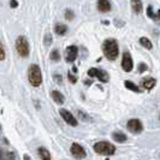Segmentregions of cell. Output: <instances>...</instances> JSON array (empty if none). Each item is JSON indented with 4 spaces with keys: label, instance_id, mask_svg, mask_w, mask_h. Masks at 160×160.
<instances>
[{
    "label": "cell",
    "instance_id": "20",
    "mask_svg": "<svg viewBox=\"0 0 160 160\" xmlns=\"http://www.w3.org/2000/svg\"><path fill=\"white\" fill-rule=\"evenodd\" d=\"M138 42H140V45L144 47L146 49H152L153 48V43L152 41L149 40L148 38H146V36H142V38H140L138 39Z\"/></svg>",
    "mask_w": 160,
    "mask_h": 160
},
{
    "label": "cell",
    "instance_id": "19",
    "mask_svg": "<svg viewBox=\"0 0 160 160\" xmlns=\"http://www.w3.org/2000/svg\"><path fill=\"white\" fill-rule=\"evenodd\" d=\"M38 154H39V157H40L42 160H49L52 159V155H51V153L48 151L46 147H43V146H41L38 148Z\"/></svg>",
    "mask_w": 160,
    "mask_h": 160
},
{
    "label": "cell",
    "instance_id": "16",
    "mask_svg": "<svg viewBox=\"0 0 160 160\" xmlns=\"http://www.w3.org/2000/svg\"><path fill=\"white\" fill-rule=\"evenodd\" d=\"M51 98L57 105H64L65 96L59 92V90H52L51 92Z\"/></svg>",
    "mask_w": 160,
    "mask_h": 160
},
{
    "label": "cell",
    "instance_id": "1",
    "mask_svg": "<svg viewBox=\"0 0 160 160\" xmlns=\"http://www.w3.org/2000/svg\"><path fill=\"white\" fill-rule=\"evenodd\" d=\"M101 49L104 57L110 62H116L119 57V43L116 39H106L102 42Z\"/></svg>",
    "mask_w": 160,
    "mask_h": 160
},
{
    "label": "cell",
    "instance_id": "3",
    "mask_svg": "<svg viewBox=\"0 0 160 160\" xmlns=\"http://www.w3.org/2000/svg\"><path fill=\"white\" fill-rule=\"evenodd\" d=\"M93 151L96 154L104 155V157H112L113 154H116V146L108 141H99L93 144Z\"/></svg>",
    "mask_w": 160,
    "mask_h": 160
},
{
    "label": "cell",
    "instance_id": "25",
    "mask_svg": "<svg viewBox=\"0 0 160 160\" xmlns=\"http://www.w3.org/2000/svg\"><path fill=\"white\" fill-rule=\"evenodd\" d=\"M147 70H148V66H147L146 63H140L138 66H137V71L140 72V73H143V72H146Z\"/></svg>",
    "mask_w": 160,
    "mask_h": 160
},
{
    "label": "cell",
    "instance_id": "6",
    "mask_svg": "<svg viewBox=\"0 0 160 160\" xmlns=\"http://www.w3.org/2000/svg\"><path fill=\"white\" fill-rule=\"evenodd\" d=\"M88 76L90 78H96L101 83H107L110 80L108 73L104 70H101V69H98V68H90L88 70Z\"/></svg>",
    "mask_w": 160,
    "mask_h": 160
},
{
    "label": "cell",
    "instance_id": "29",
    "mask_svg": "<svg viewBox=\"0 0 160 160\" xmlns=\"http://www.w3.org/2000/svg\"><path fill=\"white\" fill-rule=\"evenodd\" d=\"M10 8H17L18 6H19V2L17 1V0H10Z\"/></svg>",
    "mask_w": 160,
    "mask_h": 160
},
{
    "label": "cell",
    "instance_id": "7",
    "mask_svg": "<svg viewBox=\"0 0 160 160\" xmlns=\"http://www.w3.org/2000/svg\"><path fill=\"white\" fill-rule=\"evenodd\" d=\"M70 153L75 159H86L87 158V152L82 144L73 142L70 146Z\"/></svg>",
    "mask_w": 160,
    "mask_h": 160
},
{
    "label": "cell",
    "instance_id": "31",
    "mask_svg": "<svg viewBox=\"0 0 160 160\" xmlns=\"http://www.w3.org/2000/svg\"><path fill=\"white\" fill-rule=\"evenodd\" d=\"M72 72H75V73H78V69H77L76 66H73V68H72Z\"/></svg>",
    "mask_w": 160,
    "mask_h": 160
},
{
    "label": "cell",
    "instance_id": "10",
    "mask_svg": "<svg viewBox=\"0 0 160 160\" xmlns=\"http://www.w3.org/2000/svg\"><path fill=\"white\" fill-rule=\"evenodd\" d=\"M78 57V47L76 45H70L65 48V60L66 63H75V60Z\"/></svg>",
    "mask_w": 160,
    "mask_h": 160
},
{
    "label": "cell",
    "instance_id": "17",
    "mask_svg": "<svg viewBox=\"0 0 160 160\" xmlns=\"http://www.w3.org/2000/svg\"><path fill=\"white\" fill-rule=\"evenodd\" d=\"M141 84H142V88L146 90H152L157 86V80L153 77H147L141 82Z\"/></svg>",
    "mask_w": 160,
    "mask_h": 160
},
{
    "label": "cell",
    "instance_id": "23",
    "mask_svg": "<svg viewBox=\"0 0 160 160\" xmlns=\"http://www.w3.org/2000/svg\"><path fill=\"white\" fill-rule=\"evenodd\" d=\"M52 42H53V36H52V34H46L45 35V39H43V45L48 47V46H51L52 45Z\"/></svg>",
    "mask_w": 160,
    "mask_h": 160
},
{
    "label": "cell",
    "instance_id": "28",
    "mask_svg": "<svg viewBox=\"0 0 160 160\" xmlns=\"http://www.w3.org/2000/svg\"><path fill=\"white\" fill-rule=\"evenodd\" d=\"M77 113H78V116H80V117H81V118H82L83 120H90V122L93 120L92 118H90V117H89L88 114H84V112H82V111H78Z\"/></svg>",
    "mask_w": 160,
    "mask_h": 160
},
{
    "label": "cell",
    "instance_id": "9",
    "mask_svg": "<svg viewBox=\"0 0 160 160\" xmlns=\"http://www.w3.org/2000/svg\"><path fill=\"white\" fill-rule=\"evenodd\" d=\"M59 114H60L62 119L64 120L68 125L73 127V128L78 125V120L75 118V116H73L70 111H68V110H65V108H60V110H59Z\"/></svg>",
    "mask_w": 160,
    "mask_h": 160
},
{
    "label": "cell",
    "instance_id": "13",
    "mask_svg": "<svg viewBox=\"0 0 160 160\" xmlns=\"http://www.w3.org/2000/svg\"><path fill=\"white\" fill-rule=\"evenodd\" d=\"M53 32H54L57 36H64L65 34L69 32V28L64 23H57L54 25V28H53Z\"/></svg>",
    "mask_w": 160,
    "mask_h": 160
},
{
    "label": "cell",
    "instance_id": "24",
    "mask_svg": "<svg viewBox=\"0 0 160 160\" xmlns=\"http://www.w3.org/2000/svg\"><path fill=\"white\" fill-rule=\"evenodd\" d=\"M68 80L70 81L72 84L77 83V81H78V78H77V73H75V72H72V71H69L68 72Z\"/></svg>",
    "mask_w": 160,
    "mask_h": 160
},
{
    "label": "cell",
    "instance_id": "18",
    "mask_svg": "<svg viewBox=\"0 0 160 160\" xmlns=\"http://www.w3.org/2000/svg\"><path fill=\"white\" fill-rule=\"evenodd\" d=\"M124 87L128 89V90H130V92H132V93H136V94H140L141 92H142V89L140 88L137 84H135L132 81H124Z\"/></svg>",
    "mask_w": 160,
    "mask_h": 160
},
{
    "label": "cell",
    "instance_id": "15",
    "mask_svg": "<svg viewBox=\"0 0 160 160\" xmlns=\"http://www.w3.org/2000/svg\"><path fill=\"white\" fill-rule=\"evenodd\" d=\"M111 136H112L113 141L117 143H125L128 141V136L122 131H113Z\"/></svg>",
    "mask_w": 160,
    "mask_h": 160
},
{
    "label": "cell",
    "instance_id": "8",
    "mask_svg": "<svg viewBox=\"0 0 160 160\" xmlns=\"http://www.w3.org/2000/svg\"><path fill=\"white\" fill-rule=\"evenodd\" d=\"M122 69L125 72H131L134 70V60L130 52H124L122 56Z\"/></svg>",
    "mask_w": 160,
    "mask_h": 160
},
{
    "label": "cell",
    "instance_id": "30",
    "mask_svg": "<svg viewBox=\"0 0 160 160\" xmlns=\"http://www.w3.org/2000/svg\"><path fill=\"white\" fill-rule=\"evenodd\" d=\"M23 159H25V160H30V159H32V157H30V155H28V154H25V155L23 157Z\"/></svg>",
    "mask_w": 160,
    "mask_h": 160
},
{
    "label": "cell",
    "instance_id": "11",
    "mask_svg": "<svg viewBox=\"0 0 160 160\" xmlns=\"http://www.w3.org/2000/svg\"><path fill=\"white\" fill-rule=\"evenodd\" d=\"M96 8H98V11L101 13H108L112 10V4L110 0H98Z\"/></svg>",
    "mask_w": 160,
    "mask_h": 160
},
{
    "label": "cell",
    "instance_id": "14",
    "mask_svg": "<svg viewBox=\"0 0 160 160\" xmlns=\"http://www.w3.org/2000/svg\"><path fill=\"white\" fill-rule=\"evenodd\" d=\"M146 15L149 17L152 21H155V22H159L160 21V8L158 11H153V6L152 5H148L147 8H146Z\"/></svg>",
    "mask_w": 160,
    "mask_h": 160
},
{
    "label": "cell",
    "instance_id": "5",
    "mask_svg": "<svg viewBox=\"0 0 160 160\" xmlns=\"http://www.w3.org/2000/svg\"><path fill=\"white\" fill-rule=\"evenodd\" d=\"M127 129H128L129 132L134 134V135H140L142 131H143V123L142 120L138 119V118H131L127 122Z\"/></svg>",
    "mask_w": 160,
    "mask_h": 160
},
{
    "label": "cell",
    "instance_id": "34",
    "mask_svg": "<svg viewBox=\"0 0 160 160\" xmlns=\"http://www.w3.org/2000/svg\"><path fill=\"white\" fill-rule=\"evenodd\" d=\"M159 120H160V114H159Z\"/></svg>",
    "mask_w": 160,
    "mask_h": 160
},
{
    "label": "cell",
    "instance_id": "26",
    "mask_svg": "<svg viewBox=\"0 0 160 160\" xmlns=\"http://www.w3.org/2000/svg\"><path fill=\"white\" fill-rule=\"evenodd\" d=\"M53 81L58 84H63V77L60 73H53Z\"/></svg>",
    "mask_w": 160,
    "mask_h": 160
},
{
    "label": "cell",
    "instance_id": "12",
    "mask_svg": "<svg viewBox=\"0 0 160 160\" xmlns=\"http://www.w3.org/2000/svg\"><path fill=\"white\" fill-rule=\"evenodd\" d=\"M130 5H131V10L135 15H140V13L143 12L142 0H130Z\"/></svg>",
    "mask_w": 160,
    "mask_h": 160
},
{
    "label": "cell",
    "instance_id": "22",
    "mask_svg": "<svg viewBox=\"0 0 160 160\" xmlns=\"http://www.w3.org/2000/svg\"><path fill=\"white\" fill-rule=\"evenodd\" d=\"M64 17L65 19H68V21H72L75 18V12L72 11L71 8H66L64 11Z\"/></svg>",
    "mask_w": 160,
    "mask_h": 160
},
{
    "label": "cell",
    "instance_id": "21",
    "mask_svg": "<svg viewBox=\"0 0 160 160\" xmlns=\"http://www.w3.org/2000/svg\"><path fill=\"white\" fill-rule=\"evenodd\" d=\"M60 51L58 49V48H54V49H52L51 51V53H49V59L53 62V63H58L59 60H60Z\"/></svg>",
    "mask_w": 160,
    "mask_h": 160
},
{
    "label": "cell",
    "instance_id": "27",
    "mask_svg": "<svg viewBox=\"0 0 160 160\" xmlns=\"http://www.w3.org/2000/svg\"><path fill=\"white\" fill-rule=\"evenodd\" d=\"M0 49H1V56H0V62H4L6 58V51H5V45L1 42L0 45Z\"/></svg>",
    "mask_w": 160,
    "mask_h": 160
},
{
    "label": "cell",
    "instance_id": "32",
    "mask_svg": "<svg viewBox=\"0 0 160 160\" xmlns=\"http://www.w3.org/2000/svg\"><path fill=\"white\" fill-rule=\"evenodd\" d=\"M84 84H86V86H87V84L90 86V84H92V81H84Z\"/></svg>",
    "mask_w": 160,
    "mask_h": 160
},
{
    "label": "cell",
    "instance_id": "2",
    "mask_svg": "<svg viewBox=\"0 0 160 160\" xmlns=\"http://www.w3.org/2000/svg\"><path fill=\"white\" fill-rule=\"evenodd\" d=\"M28 81L30 83V86L34 88H39L42 82H43V77H42V70L38 64L32 63L29 65L28 68Z\"/></svg>",
    "mask_w": 160,
    "mask_h": 160
},
{
    "label": "cell",
    "instance_id": "33",
    "mask_svg": "<svg viewBox=\"0 0 160 160\" xmlns=\"http://www.w3.org/2000/svg\"><path fill=\"white\" fill-rule=\"evenodd\" d=\"M102 24H106V25H108V24H110V22H108V21H102Z\"/></svg>",
    "mask_w": 160,
    "mask_h": 160
},
{
    "label": "cell",
    "instance_id": "4",
    "mask_svg": "<svg viewBox=\"0 0 160 160\" xmlns=\"http://www.w3.org/2000/svg\"><path fill=\"white\" fill-rule=\"evenodd\" d=\"M15 48H16L17 54L21 57V58H28L30 54V43L28 39L24 36V35H19L15 41Z\"/></svg>",
    "mask_w": 160,
    "mask_h": 160
}]
</instances>
